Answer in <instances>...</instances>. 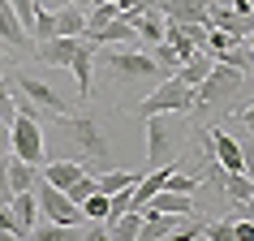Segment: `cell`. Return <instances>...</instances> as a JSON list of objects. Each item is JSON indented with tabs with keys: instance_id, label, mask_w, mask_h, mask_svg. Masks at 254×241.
<instances>
[{
	"instance_id": "cell-1",
	"label": "cell",
	"mask_w": 254,
	"mask_h": 241,
	"mask_svg": "<svg viewBox=\"0 0 254 241\" xmlns=\"http://www.w3.org/2000/svg\"><path fill=\"white\" fill-rule=\"evenodd\" d=\"M61 120V129H65L69 147L82 155V168L91 164V168H112V142H108L104 125H99V117H91V112H65Z\"/></svg>"
},
{
	"instance_id": "cell-2",
	"label": "cell",
	"mask_w": 254,
	"mask_h": 241,
	"mask_svg": "<svg viewBox=\"0 0 254 241\" xmlns=\"http://www.w3.org/2000/svg\"><path fill=\"white\" fill-rule=\"evenodd\" d=\"M241 82H246V73L241 69H233V65H220L215 60L211 65V73L194 86V108L190 112H207V108H224L233 95L241 91Z\"/></svg>"
},
{
	"instance_id": "cell-3",
	"label": "cell",
	"mask_w": 254,
	"mask_h": 241,
	"mask_svg": "<svg viewBox=\"0 0 254 241\" xmlns=\"http://www.w3.org/2000/svg\"><path fill=\"white\" fill-rule=\"evenodd\" d=\"M181 112H151L147 117V164L160 168V164H173V151L181 147Z\"/></svg>"
},
{
	"instance_id": "cell-4",
	"label": "cell",
	"mask_w": 254,
	"mask_h": 241,
	"mask_svg": "<svg viewBox=\"0 0 254 241\" xmlns=\"http://www.w3.org/2000/svg\"><path fill=\"white\" fill-rule=\"evenodd\" d=\"M190 108H194V86H186L177 73H164V82L138 104V112L142 117H151V112H181L186 117Z\"/></svg>"
},
{
	"instance_id": "cell-5",
	"label": "cell",
	"mask_w": 254,
	"mask_h": 241,
	"mask_svg": "<svg viewBox=\"0 0 254 241\" xmlns=\"http://www.w3.org/2000/svg\"><path fill=\"white\" fill-rule=\"evenodd\" d=\"M35 198H39V215H48L52 224H65V228H78L86 215H82V207L73 198H69L61 185H52V181H35Z\"/></svg>"
},
{
	"instance_id": "cell-6",
	"label": "cell",
	"mask_w": 254,
	"mask_h": 241,
	"mask_svg": "<svg viewBox=\"0 0 254 241\" xmlns=\"http://www.w3.org/2000/svg\"><path fill=\"white\" fill-rule=\"evenodd\" d=\"M9 155H17L26 164H43V129L30 112H17L9 120Z\"/></svg>"
},
{
	"instance_id": "cell-7",
	"label": "cell",
	"mask_w": 254,
	"mask_h": 241,
	"mask_svg": "<svg viewBox=\"0 0 254 241\" xmlns=\"http://www.w3.org/2000/svg\"><path fill=\"white\" fill-rule=\"evenodd\" d=\"M9 82H13L17 91H22L30 104L39 108V112H48V117H65V112H73V104H69L65 95L52 91V86H48L43 78H35V73H22V69H13V78H9Z\"/></svg>"
},
{
	"instance_id": "cell-8",
	"label": "cell",
	"mask_w": 254,
	"mask_h": 241,
	"mask_svg": "<svg viewBox=\"0 0 254 241\" xmlns=\"http://www.w3.org/2000/svg\"><path fill=\"white\" fill-rule=\"evenodd\" d=\"M108 69H112V78L121 82H138V78H160V69H155V60H151V52H112L104 56Z\"/></svg>"
},
{
	"instance_id": "cell-9",
	"label": "cell",
	"mask_w": 254,
	"mask_h": 241,
	"mask_svg": "<svg viewBox=\"0 0 254 241\" xmlns=\"http://www.w3.org/2000/svg\"><path fill=\"white\" fill-rule=\"evenodd\" d=\"M82 35H52V39L35 43V56H39L43 65H56V69H69V60H73V52H78Z\"/></svg>"
},
{
	"instance_id": "cell-10",
	"label": "cell",
	"mask_w": 254,
	"mask_h": 241,
	"mask_svg": "<svg viewBox=\"0 0 254 241\" xmlns=\"http://www.w3.org/2000/svg\"><path fill=\"white\" fill-rule=\"evenodd\" d=\"M207 26L224 30V35H233V39H246L254 30V13H237V9H220V4H211L207 9Z\"/></svg>"
},
{
	"instance_id": "cell-11",
	"label": "cell",
	"mask_w": 254,
	"mask_h": 241,
	"mask_svg": "<svg viewBox=\"0 0 254 241\" xmlns=\"http://www.w3.org/2000/svg\"><path fill=\"white\" fill-rule=\"evenodd\" d=\"M207 9H211V0H160V13L177 26H186V22H202L207 26Z\"/></svg>"
},
{
	"instance_id": "cell-12",
	"label": "cell",
	"mask_w": 254,
	"mask_h": 241,
	"mask_svg": "<svg viewBox=\"0 0 254 241\" xmlns=\"http://www.w3.org/2000/svg\"><path fill=\"white\" fill-rule=\"evenodd\" d=\"M95 56H99V43L82 35L78 52H73V60H69V73L78 78V91H82V99L91 95V69H95Z\"/></svg>"
},
{
	"instance_id": "cell-13",
	"label": "cell",
	"mask_w": 254,
	"mask_h": 241,
	"mask_svg": "<svg viewBox=\"0 0 254 241\" xmlns=\"http://www.w3.org/2000/svg\"><path fill=\"white\" fill-rule=\"evenodd\" d=\"M211 155H215V164H220L224 173H246V155H241V142H237V138L211 129Z\"/></svg>"
},
{
	"instance_id": "cell-14",
	"label": "cell",
	"mask_w": 254,
	"mask_h": 241,
	"mask_svg": "<svg viewBox=\"0 0 254 241\" xmlns=\"http://www.w3.org/2000/svg\"><path fill=\"white\" fill-rule=\"evenodd\" d=\"M138 211H168V215H194V202H190V194H181V189H155Z\"/></svg>"
},
{
	"instance_id": "cell-15",
	"label": "cell",
	"mask_w": 254,
	"mask_h": 241,
	"mask_svg": "<svg viewBox=\"0 0 254 241\" xmlns=\"http://www.w3.org/2000/svg\"><path fill=\"white\" fill-rule=\"evenodd\" d=\"M0 43H9V48H35L30 30L22 26V17L13 13L9 0H0Z\"/></svg>"
},
{
	"instance_id": "cell-16",
	"label": "cell",
	"mask_w": 254,
	"mask_h": 241,
	"mask_svg": "<svg viewBox=\"0 0 254 241\" xmlns=\"http://www.w3.org/2000/svg\"><path fill=\"white\" fill-rule=\"evenodd\" d=\"M104 228H108V241H138V233H142V211L129 207V211H121V215H108Z\"/></svg>"
},
{
	"instance_id": "cell-17",
	"label": "cell",
	"mask_w": 254,
	"mask_h": 241,
	"mask_svg": "<svg viewBox=\"0 0 254 241\" xmlns=\"http://www.w3.org/2000/svg\"><path fill=\"white\" fill-rule=\"evenodd\" d=\"M86 39H95V43H99V48H104V43H125V48H134V43H142V39H138V30L134 26H129V22H125V17H112V22H108V26H99V30H95V35H86Z\"/></svg>"
},
{
	"instance_id": "cell-18",
	"label": "cell",
	"mask_w": 254,
	"mask_h": 241,
	"mask_svg": "<svg viewBox=\"0 0 254 241\" xmlns=\"http://www.w3.org/2000/svg\"><path fill=\"white\" fill-rule=\"evenodd\" d=\"M9 202H13V220L22 224V233L30 237V228L39 224V198H35V189H17Z\"/></svg>"
},
{
	"instance_id": "cell-19",
	"label": "cell",
	"mask_w": 254,
	"mask_h": 241,
	"mask_svg": "<svg viewBox=\"0 0 254 241\" xmlns=\"http://www.w3.org/2000/svg\"><path fill=\"white\" fill-rule=\"evenodd\" d=\"M211 65H215V56H211V52H194V56H186V60L177 65V78L186 82V86H198V82L211 73Z\"/></svg>"
},
{
	"instance_id": "cell-20",
	"label": "cell",
	"mask_w": 254,
	"mask_h": 241,
	"mask_svg": "<svg viewBox=\"0 0 254 241\" xmlns=\"http://www.w3.org/2000/svg\"><path fill=\"white\" fill-rule=\"evenodd\" d=\"M82 173H86V168H82V164L78 160H48V168H43V181H52V185H61V189H65V185H73V181H78V177Z\"/></svg>"
},
{
	"instance_id": "cell-21",
	"label": "cell",
	"mask_w": 254,
	"mask_h": 241,
	"mask_svg": "<svg viewBox=\"0 0 254 241\" xmlns=\"http://www.w3.org/2000/svg\"><path fill=\"white\" fill-rule=\"evenodd\" d=\"M35 181H39V164H26L17 160V155H9V189H35Z\"/></svg>"
},
{
	"instance_id": "cell-22",
	"label": "cell",
	"mask_w": 254,
	"mask_h": 241,
	"mask_svg": "<svg viewBox=\"0 0 254 241\" xmlns=\"http://www.w3.org/2000/svg\"><path fill=\"white\" fill-rule=\"evenodd\" d=\"M220 185H224V198L237 207V202H246L254 194V177L250 173H224V177H220Z\"/></svg>"
},
{
	"instance_id": "cell-23",
	"label": "cell",
	"mask_w": 254,
	"mask_h": 241,
	"mask_svg": "<svg viewBox=\"0 0 254 241\" xmlns=\"http://www.w3.org/2000/svg\"><path fill=\"white\" fill-rule=\"evenodd\" d=\"M56 35H86V13L73 4H61L56 9Z\"/></svg>"
},
{
	"instance_id": "cell-24",
	"label": "cell",
	"mask_w": 254,
	"mask_h": 241,
	"mask_svg": "<svg viewBox=\"0 0 254 241\" xmlns=\"http://www.w3.org/2000/svg\"><path fill=\"white\" fill-rule=\"evenodd\" d=\"M117 13H121V4H117V0H95L91 9H86V35H95L99 26H108V22H112Z\"/></svg>"
},
{
	"instance_id": "cell-25",
	"label": "cell",
	"mask_w": 254,
	"mask_h": 241,
	"mask_svg": "<svg viewBox=\"0 0 254 241\" xmlns=\"http://www.w3.org/2000/svg\"><path fill=\"white\" fill-rule=\"evenodd\" d=\"M151 60H155V69H160V78H164V73H177V65H181V56H177V48L168 39L151 43Z\"/></svg>"
},
{
	"instance_id": "cell-26",
	"label": "cell",
	"mask_w": 254,
	"mask_h": 241,
	"mask_svg": "<svg viewBox=\"0 0 254 241\" xmlns=\"http://www.w3.org/2000/svg\"><path fill=\"white\" fill-rule=\"evenodd\" d=\"M142 173H125V168H108L104 177H95V189H104V194H117V189H125V185H134Z\"/></svg>"
},
{
	"instance_id": "cell-27",
	"label": "cell",
	"mask_w": 254,
	"mask_h": 241,
	"mask_svg": "<svg viewBox=\"0 0 254 241\" xmlns=\"http://www.w3.org/2000/svg\"><path fill=\"white\" fill-rule=\"evenodd\" d=\"M215 60H220V65L241 69V73H250V69H254V56H250L246 43H233V48H224V52H215Z\"/></svg>"
},
{
	"instance_id": "cell-28",
	"label": "cell",
	"mask_w": 254,
	"mask_h": 241,
	"mask_svg": "<svg viewBox=\"0 0 254 241\" xmlns=\"http://www.w3.org/2000/svg\"><path fill=\"white\" fill-rule=\"evenodd\" d=\"M56 35V9H35V22H30V39L35 43H43V39H52Z\"/></svg>"
},
{
	"instance_id": "cell-29",
	"label": "cell",
	"mask_w": 254,
	"mask_h": 241,
	"mask_svg": "<svg viewBox=\"0 0 254 241\" xmlns=\"http://www.w3.org/2000/svg\"><path fill=\"white\" fill-rule=\"evenodd\" d=\"M82 215H86V220H104V215H108V194H104V189H95V194L82 198Z\"/></svg>"
},
{
	"instance_id": "cell-30",
	"label": "cell",
	"mask_w": 254,
	"mask_h": 241,
	"mask_svg": "<svg viewBox=\"0 0 254 241\" xmlns=\"http://www.w3.org/2000/svg\"><path fill=\"white\" fill-rule=\"evenodd\" d=\"M17 117V104H13V82L0 78V120H13Z\"/></svg>"
},
{
	"instance_id": "cell-31",
	"label": "cell",
	"mask_w": 254,
	"mask_h": 241,
	"mask_svg": "<svg viewBox=\"0 0 254 241\" xmlns=\"http://www.w3.org/2000/svg\"><path fill=\"white\" fill-rule=\"evenodd\" d=\"M65 194L82 207V198H86V194H95V177H86V173H82L78 181H73V185H65Z\"/></svg>"
},
{
	"instance_id": "cell-32",
	"label": "cell",
	"mask_w": 254,
	"mask_h": 241,
	"mask_svg": "<svg viewBox=\"0 0 254 241\" xmlns=\"http://www.w3.org/2000/svg\"><path fill=\"white\" fill-rule=\"evenodd\" d=\"M0 237H26L22 224L13 220V211H4V202H0Z\"/></svg>"
},
{
	"instance_id": "cell-33",
	"label": "cell",
	"mask_w": 254,
	"mask_h": 241,
	"mask_svg": "<svg viewBox=\"0 0 254 241\" xmlns=\"http://www.w3.org/2000/svg\"><path fill=\"white\" fill-rule=\"evenodd\" d=\"M13 198V189H9V151H0V202Z\"/></svg>"
},
{
	"instance_id": "cell-34",
	"label": "cell",
	"mask_w": 254,
	"mask_h": 241,
	"mask_svg": "<svg viewBox=\"0 0 254 241\" xmlns=\"http://www.w3.org/2000/svg\"><path fill=\"white\" fill-rule=\"evenodd\" d=\"M202 233L215 237V241H228V237H233V224H228V220H220V224H202Z\"/></svg>"
},
{
	"instance_id": "cell-35",
	"label": "cell",
	"mask_w": 254,
	"mask_h": 241,
	"mask_svg": "<svg viewBox=\"0 0 254 241\" xmlns=\"http://www.w3.org/2000/svg\"><path fill=\"white\" fill-rule=\"evenodd\" d=\"M233 241H254V220H250V215L233 224Z\"/></svg>"
},
{
	"instance_id": "cell-36",
	"label": "cell",
	"mask_w": 254,
	"mask_h": 241,
	"mask_svg": "<svg viewBox=\"0 0 254 241\" xmlns=\"http://www.w3.org/2000/svg\"><path fill=\"white\" fill-rule=\"evenodd\" d=\"M237 120H241V125H246V129H254V104L237 108Z\"/></svg>"
},
{
	"instance_id": "cell-37",
	"label": "cell",
	"mask_w": 254,
	"mask_h": 241,
	"mask_svg": "<svg viewBox=\"0 0 254 241\" xmlns=\"http://www.w3.org/2000/svg\"><path fill=\"white\" fill-rule=\"evenodd\" d=\"M0 151H9V120H0Z\"/></svg>"
},
{
	"instance_id": "cell-38",
	"label": "cell",
	"mask_w": 254,
	"mask_h": 241,
	"mask_svg": "<svg viewBox=\"0 0 254 241\" xmlns=\"http://www.w3.org/2000/svg\"><path fill=\"white\" fill-rule=\"evenodd\" d=\"M39 4L43 9H61V4H69V0H35V9H39Z\"/></svg>"
},
{
	"instance_id": "cell-39",
	"label": "cell",
	"mask_w": 254,
	"mask_h": 241,
	"mask_svg": "<svg viewBox=\"0 0 254 241\" xmlns=\"http://www.w3.org/2000/svg\"><path fill=\"white\" fill-rule=\"evenodd\" d=\"M69 4H73V9H82V13H86V9H91L95 0H69Z\"/></svg>"
},
{
	"instance_id": "cell-40",
	"label": "cell",
	"mask_w": 254,
	"mask_h": 241,
	"mask_svg": "<svg viewBox=\"0 0 254 241\" xmlns=\"http://www.w3.org/2000/svg\"><path fill=\"white\" fill-rule=\"evenodd\" d=\"M246 48H250V56H254V30L246 35ZM250 73H254V69H250Z\"/></svg>"
},
{
	"instance_id": "cell-41",
	"label": "cell",
	"mask_w": 254,
	"mask_h": 241,
	"mask_svg": "<svg viewBox=\"0 0 254 241\" xmlns=\"http://www.w3.org/2000/svg\"><path fill=\"white\" fill-rule=\"evenodd\" d=\"M0 69H4V52H0Z\"/></svg>"
},
{
	"instance_id": "cell-42",
	"label": "cell",
	"mask_w": 254,
	"mask_h": 241,
	"mask_svg": "<svg viewBox=\"0 0 254 241\" xmlns=\"http://www.w3.org/2000/svg\"><path fill=\"white\" fill-rule=\"evenodd\" d=\"M250 220H254V215H250Z\"/></svg>"
}]
</instances>
